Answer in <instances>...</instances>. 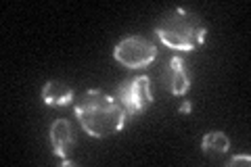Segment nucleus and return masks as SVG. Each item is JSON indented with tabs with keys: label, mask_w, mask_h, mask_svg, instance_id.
I'll use <instances>...</instances> for the list:
<instances>
[{
	"label": "nucleus",
	"mask_w": 251,
	"mask_h": 167,
	"mask_svg": "<svg viewBox=\"0 0 251 167\" xmlns=\"http://www.w3.org/2000/svg\"><path fill=\"white\" fill-rule=\"evenodd\" d=\"M117 100L126 111V117H134L136 113H143L153 102L151 96V79L147 75H136L126 79L117 88Z\"/></svg>",
	"instance_id": "7ed1b4c3"
},
{
	"label": "nucleus",
	"mask_w": 251,
	"mask_h": 167,
	"mask_svg": "<svg viewBox=\"0 0 251 167\" xmlns=\"http://www.w3.org/2000/svg\"><path fill=\"white\" fill-rule=\"evenodd\" d=\"M201 146L207 155H224V153H228V148H230V140L226 138V134H222V132H209L203 136Z\"/></svg>",
	"instance_id": "6e6552de"
},
{
	"label": "nucleus",
	"mask_w": 251,
	"mask_h": 167,
	"mask_svg": "<svg viewBox=\"0 0 251 167\" xmlns=\"http://www.w3.org/2000/svg\"><path fill=\"white\" fill-rule=\"evenodd\" d=\"M191 109H193V105H191V102H184V105L180 107V113H188V111H191Z\"/></svg>",
	"instance_id": "9d476101"
},
{
	"label": "nucleus",
	"mask_w": 251,
	"mask_h": 167,
	"mask_svg": "<svg viewBox=\"0 0 251 167\" xmlns=\"http://www.w3.org/2000/svg\"><path fill=\"white\" fill-rule=\"evenodd\" d=\"M249 161H251V157H249V155H237L234 159H230L228 165H237V163H245V165H249Z\"/></svg>",
	"instance_id": "1a4fd4ad"
},
{
	"label": "nucleus",
	"mask_w": 251,
	"mask_h": 167,
	"mask_svg": "<svg viewBox=\"0 0 251 167\" xmlns=\"http://www.w3.org/2000/svg\"><path fill=\"white\" fill-rule=\"evenodd\" d=\"M50 142H52V150L57 157L65 159L69 148L74 146V134H72V125L67 119H57L50 125Z\"/></svg>",
	"instance_id": "423d86ee"
},
{
	"label": "nucleus",
	"mask_w": 251,
	"mask_h": 167,
	"mask_svg": "<svg viewBox=\"0 0 251 167\" xmlns=\"http://www.w3.org/2000/svg\"><path fill=\"white\" fill-rule=\"evenodd\" d=\"M163 79H166V88L172 94H176V96H182V94H186L188 88H191V77H188L186 69H184V61L180 57L170 59V65L166 69Z\"/></svg>",
	"instance_id": "39448f33"
},
{
	"label": "nucleus",
	"mask_w": 251,
	"mask_h": 167,
	"mask_svg": "<svg viewBox=\"0 0 251 167\" xmlns=\"http://www.w3.org/2000/svg\"><path fill=\"white\" fill-rule=\"evenodd\" d=\"M74 98V92L63 82H46L42 88V100L49 107H65Z\"/></svg>",
	"instance_id": "0eeeda50"
},
{
	"label": "nucleus",
	"mask_w": 251,
	"mask_h": 167,
	"mask_svg": "<svg viewBox=\"0 0 251 167\" xmlns=\"http://www.w3.org/2000/svg\"><path fill=\"white\" fill-rule=\"evenodd\" d=\"M155 31L161 42L174 50H197L207 36V29L199 21V17H195L184 9L168 13Z\"/></svg>",
	"instance_id": "f03ea898"
},
{
	"label": "nucleus",
	"mask_w": 251,
	"mask_h": 167,
	"mask_svg": "<svg viewBox=\"0 0 251 167\" xmlns=\"http://www.w3.org/2000/svg\"><path fill=\"white\" fill-rule=\"evenodd\" d=\"M113 57L128 69H143L149 67L157 57V48L153 42L140 36L124 38L120 44L115 46Z\"/></svg>",
	"instance_id": "20e7f679"
},
{
	"label": "nucleus",
	"mask_w": 251,
	"mask_h": 167,
	"mask_svg": "<svg viewBox=\"0 0 251 167\" xmlns=\"http://www.w3.org/2000/svg\"><path fill=\"white\" fill-rule=\"evenodd\" d=\"M74 111L84 132L92 138H107L117 134L128 121L120 100L100 90H88L82 94Z\"/></svg>",
	"instance_id": "f257e3e1"
}]
</instances>
